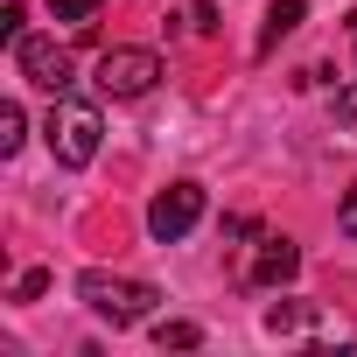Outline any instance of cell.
Wrapping results in <instances>:
<instances>
[{
	"instance_id": "obj_3",
	"label": "cell",
	"mask_w": 357,
	"mask_h": 357,
	"mask_svg": "<svg viewBox=\"0 0 357 357\" xmlns=\"http://www.w3.org/2000/svg\"><path fill=\"white\" fill-rule=\"evenodd\" d=\"M105 98H147L154 84H161V56L154 50H140V43H112V50H98V77H91Z\"/></svg>"
},
{
	"instance_id": "obj_6",
	"label": "cell",
	"mask_w": 357,
	"mask_h": 357,
	"mask_svg": "<svg viewBox=\"0 0 357 357\" xmlns=\"http://www.w3.org/2000/svg\"><path fill=\"white\" fill-rule=\"evenodd\" d=\"M301 273V245L294 238H259V259H252V287H287Z\"/></svg>"
},
{
	"instance_id": "obj_4",
	"label": "cell",
	"mask_w": 357,
	"mask_h": 357,
	"mask_svg": "<svg viewBox=\"0 0 357 357\" xmlns=\"http://www.w3.org/2000/svg\"><path fill=\"white\" fill-rule=\"evenodd\" d=\"M204 183H168L154 204H147V238L154 245H175V238H190L197 225H204Z\"/></svg>"
},
{
	"instance_id": "obj_12",
	"label": "cell",
	"mask_w": 357,
	"mask_h": 357,
	"mask_svg": "<svg viewBox=\"0 0 357 357\" xmlns=\"http://www.w3.org/2000/svg\"><path fill=\"white\" fill-rule=\"evenodd\" d=\"M22 22H29V8H15V0H8V8H0V43H8V50H15L22 36H29Z\"/></svg>"
},
{
	"instance_id": "obj_8",
	"label": "cell",
	"mask_w": 357,
	"mask_h": 357,
	"mask_svg": "<svg viewBox=\"0 0 357 357\" xmlns=\"http://www.w3.org/2000/svg\"><path fill=\"white\" fill-rule=\"evenodd\" d=\"M301 329H315V308H308V301H280V308H266V336H301Z\"/></svg>"
},
{
	"instance_id": "obj_11",
	"label": "cell",
	"mask_w": 357,
	"mask_h": 357,
	"mask_svg": "<svg viewBox=\"0 0 357 357\" xmlns=\"http://www.w3.org/2000/svg\"><path fill=\"white\" fill-rule=\"evenodd\" d=\"M50 15H56V22H70V29H84V22L98 15V0H50Z\"/></svg>"
},
{
	"instance_id": "obj_1",
	"label": "cell",
	"mask_w": 357,
	"mask_h": 357,
	"mask_svg": "<svg viewBox=\"0 0 357 357\" xmlns=\"http://www.w3.org/2000/svg\"><path fill=\"white\" fill-rule=\"evenodd\" d=\"M77 301L98 315V322H112V329H133V322H147L154 315V287L147 280H133V273H105V266H84L77 273Z\"/></svg>"
},
{
	"instance_id": "obj_7",
	"label": "cell",
	"mask_w": 357,
	"mask_h": 357,
	"mask_svg": "<svg viewBox=\"0 0 357 357\" xmlns=\"http://www.w3.org/2000/svg\"><path fill=\"white\" fill-rule=\"evenodd\" d=\"M308 22V8H301V0H273V8H266V29H259V56H273L294 29Z\"/></svg>"
},
{
	"instance_id": "obj_16",
	"label": "cell",
	"mask_w": 357,
	"mask_h": 357,
	"mask_svg": "<svg viewBox=\"0 0 357 357\" xmlns=\"http://www.w3.org/2000/svg\"><path fill=\"white\" fill-rule=\"evenodd\" d=\"M183 22H190V29H197V36H218V8H211V0H197V8H190V15H183Z\"/></svg>"
},
{
	"instance_id": "obj_10",
	"label": "cell",
	"mask_w": 357,
	"mask_h": 357,
	"mask_svg": "<svg viewBox=\"0 0 357 357\" xmlns=\"http://www.w3.org/2000/svg\"><path fill=\"white\" fill-rule=\"evenodd\" d=\"M154 343H161V350H197L204 329H197V322H154Z\"/></svg>"
},
{
	"instance_id": "obj_15",
	"label": "cell",
	"mask_w": 357,
	"mask_h": 357,
	"mask_svg": "<svg viewBox=\"0 0 357 357\" xmlns=\"http://www.w3.org/2000/svg\"><path fill=\"white\" fill-rule=\"evenodd\" d=\"M336 126H350V133H357V77L336 91Z\"/></svg>"
},
{
	"instance_id": "obj_13",
	"label": "cell",
	"mask_w": 357,
	"mask_h": 357,
	"mask_svg": "<svg viewBox=\"0 0 357 357\" xmlns=\"http://www.w3.org/2000/svg\"><path fill=\"white\" fill-rule=\"evenodd\" d=\"M43 294H50V273H43V266H29V273L15 280V301H43Z\"/></svg>"
},
{
	"instance_id": "obj_5",
	"label": "cell",
	"mask_w": 357,
	"mask_h": 357,
	"mask_svg": "<svg viewBox=\"0 0 357 357\" xmlns=\"http://www.w3.org/2000/svg\"><path fill=\"white\" fill-rule=\"evenodd\" d=\"M15 70L29 84H43V91H70V50L56 36H22L15 43Z\"/></svg>"
},
{
	"instance_id": "obj_2",
	"label": "cell",
	"mask_w": 357,
	"mask_h": 357,
	"mask_svg": "<svg viewBox=\"0 0 357 357\" xmlns=\"http://www.w3.org/2000/svg\"><path fill=\"white\" fill-rule=\"evenodd\" d=\"M50 154H56V168H91L98 161V133H105V119H98V105L91 98H70V91H56V112H50Z\"/></svg>"
},
{
	"instance_id": "obj_9",
	"label": "cell",
	"mask_w": 357,
	"mask_h": 357,
	"mask_svg": "<svg viewBox=\"0 0 357 357\" xmlns=\"http://www.w3.org/2000/svg\"><path fill=\"white\" fill-rule=\"evenodd\" d=\"M22 140H29V112H22L15 98H0V154H15Z\"/></svg>"
},
{
	"instance_id": "obj_14",
	"label": "cell",
	"mask_w": 357,
	"mask_h": 357,
	"mask_svg": "<svg viewBox=\"0 0 357 357\" xmlns=\"http://www.w3.org/2000/svg\"><path fill=\"white\" fill-rule=\"evenodd\" d=\"M336 231H343V238H357V183H350V190H343V204H336Z\"/></svg>"
},
{
	"instance_id": "obj_17",
	"label": "cell",
	"mask_w": 357,
	"mask_h": 357,
	"mask_svg": "<svg viewBox=\"0 0 357 357\" xmlns=\"http://www.w3.org/2000/svg\"><path fill=\"white\" fill-rule=\"evenodd\" d=\"M350 50H357V15H350Z\"/></svg>"
}]
</instances>
